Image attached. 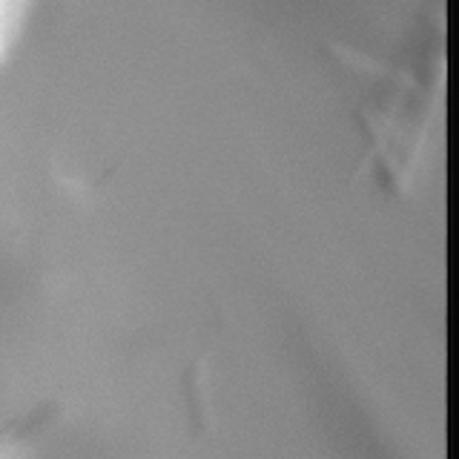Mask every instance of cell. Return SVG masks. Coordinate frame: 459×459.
Returning <instances> with one entry per match:
<instances>
[{"label": "cell", "mask_w": 459, "mask_h": 459, "mask_svg": "<svg viewBox=\"0 0 459 459\" xmlns=\"http://www.w3.org/2000/svg\"><path fill=\"white\" fill-rule=\"evenodd\" d=\"M29 4L32 0H0V61H4V55L9 52V47L21 32Z\"/></svg>", "instance_id": "6da1fadb"}]
</instances>
